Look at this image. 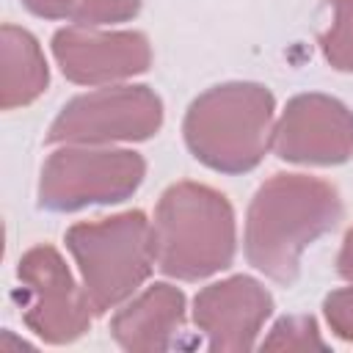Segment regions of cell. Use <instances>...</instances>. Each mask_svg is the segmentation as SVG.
I'll list each match as a JSON object with an SVG mask.
<instances>
[{"label":"cell","instance_id":"cell-10","mask_svg":"<svg viewBox=\"0 0 353 353\" xmlns=\"http://www.w3.org/2000/svg\"><path fill=\"white\" fill-rule=\"evenodd\" d=\"M270 312V292L251 276H229L207 284L193 298V323L204 331L210 350H251Z\"/></svg>","mask_w":353,"mask_h":353},{"label":"cell","instance_id":"cell-11","mask_svg":"<svg viewBox=\"0 0 353 353\" xmlns=\"http://www.w3.org/2000/svg\"><path fill=\"white\" fill-rule=\"evenodd\" d=\"M182 323H185L182 290L157 281L113 314L110 334L130 353H154L174 347Z\"/></svg>","mask_w":353,"mask_h":353},{"label":"cell","instance_id":"cell-4","mask_svg":"<svg viewBox=\"0 0 353 353\" xmlns=\"http://www.w3.org/2000/svg\"><path fill=\"white\" fill-rule=\"evenodd\" d=\"M94 314L124 303L154 268L152 223L141 210L74 223L63 234Z\"/></svg>","mask_w":353,"mask_h":353},{"label":"cell","instance_id":"cell-17","mask_svg":"<svg viewBox=\"0 0 353 353\" xmlns=\"http://www.w3.org/2000/svg\"><path fill=\"white\" fill-rule=\"evenodd\" d=\"M22 6L30 14L44 17V19H63V17H72L74 11L72 0H22Z\"/></svg>","mask_w":353,"mask_h":353},{"label":"cell","instance_id":"cell-16","mask_svg":"<svg viewBox=\"0 0 353 353\" xmlns=\"http://www.w3.org/2000/svg\"><path fill=\"white\" fill-rule=\"evenodd\" d=\"M323 314H325L328 328H331L339 339L353 342V281H350V287L334 290V292L323 301Z\"/></svg>","mask_w":353,"mask_h":353},{"label":"cell","instance_id":"cell-6","mask_svg":"<svg viewBox=\"0 0 353 353\" xmlns=\"http://www.w3.org/2000/svg\"><path fill=\"white\" fill-rule=\"evenodd\" d=\"M163 124V102L149 85H105L69 99L50 124V143L99 146L146 141Z\"/></svg>","mask_w":353,"mask_h":353},{"label":"cell","instance_id":"cell-1","mask_svg":"<svg viewBox=\"0 0 353 353\" xmlns=\"http://www.w3.org/2000/svg\"><path fill=\"white\" fill-rule=\"evenodd\" d=\"M342 218L334 185L306 174H273L245 212V259L279 284L298 279L301 254Z\"/></svg>","mask_w":353,"mask_h":353},{"label":"cell","instance_id":"cell-18","mask_svg":"<svg viewBox=\"0 0 353 353\" xmlns=\"http://www.w3.org/2000/svg\"><path fill=\"white\" fill-rule=\"evenodd\" d=\"M336 270L342 279L353 281V226L347 229L345 240H342V248H339V256H336Z\"/></svg>","mask_w":353,"mask_h":353},{"label":"cell","instance_id":"cell-15","mask_svg":"<svg viewBox=\"0 0 353 353\" xmlns=\"http://www.w3.org/2000/svg\"><path fill=\"white\" fill-rule=\"evenodd\" d=\"M143 0H80L72 11V22L83 28H102L127 22L141 11Z\"/></svg>","mask_w":353,"mask_h":353},{"label":"cell","instance_id":"cell-12","mask_svg":"<svg viewBox=\"0 0 353 353\" xmlns=\"http://www.w3.org/2000/svg\"><path fill=\"white\" fill-rule=\"evenodd\" d=\"M0 105L3 110L25 108L39 99L50 83L44 52L36 36L17 25L0 28Z\"/></svg>","mask_w":353,"mask_h":353},{"label":"cell","instance_id":"cell-9","mask_svg":"<svg viewBox=\"0 0 353 353\" xmlns=\"http://www.w3.org/2000/svg\"><path fill=\"white\" fill-rule=\"evenodd\" d=\"M52 55L63 77L77 85H113L143 74L152 63V47L141 30H97L83 25L55 30Z\"/></svg>","mask_w":353,"mask_h":353},{"label":"cell","instance_id":"cell-8","mask_svg":"<svg viewBox=\"0 0 353 353\" xmlns=\"http://www.w3.org/2000/svg\"><path fill=\"white\" fill-rule=\"evenodd\" d=\"M273 149L298 165H339L353 154V113L328 94H298L273 127Z\"/></svg>","mask_w":353,"mask_h":353},{"label":"cell","instance_id":"cell-19","mask_svg":"<svg viewBox=\"0 0 353 353\" xmlns=\"http://www.w3.org/2000/svg\"><path fill=\"white\" fill-rule=\"evenodd\" d=\"M77 3H80V0H72V6H77Z\"/></svg>","mask_w":353,"mask_h":353},{"label":"cell","instance_id":"cell-13","mask_svg":"<svg viewBox=\"0 0 353 353\" xmlns=\"http://www.w3.org/2000/svg\"><path fill=\"white\" fill-rule=\"evenodd\" d=\"M334 19L320 33V50L325 61L339 72H353V0H328Z\"/></svg>","mask_w":353,"mask_h":353},{"label":"cell","instance_id":"cell-2","mask_svg":"<svg viewBox=\"0 0 353 353\" xmlns=\"http://www.w3.org/2000/svg\"><path fill=\"white\" fill-rule=\"evenodd\" d=\"M152 237L160 273L179 281H199L232 265L237 245L234 210L210 185L174 182L157 201Z\"/></svg>","mask_w":353,"mask_h":353},{"label":"cell","instance_id":"cell-7","mask_svg":"<svg viewBox=\"0 0 353 353\" xmlns=\"http://www.w3.org/2000/svg\"><path fill=\"white\" fill-rule=\"evenodd\" d=\"M22 284V320L47 345H69L91 325V303L52 245H33L17 268Z\"/></svg>","mask_w":353,"mask_h":353},{"label":"cell","instance_id":"cell-14","mask_svg":"<svg viewBox=\"0 0 353 353\" xmlns=\"http://www.w3.org/2000/svg\"><path fill=\"white\" fill-rule=\"evenodd\" d=\"M309 347H325L320 339L314 317H281L270 336L262 342V350H309Z\"/></svg>","mask_w":353,"mask_h":353},{"label":"cell","instance_id":"cell-3","mask_svg":"<svg viewBox=\"0 0 353 353\" xmlns=\"http://www.w3.org/2000/svg\"><path fill=\"white\" fill-rule=\"evenodd\" d=\"M276 99L262 83H221L199 94L182 121L190 154L212 171L245 174L273 143Z\"/></svg>","mask_w":353,"mask_h":353},{"label":"cell","instance_id":"cell-5","mask_svg":"<svg viewBox=\"0 0 353 353\" xmlns=\"http://www.w3.org/2000/svg\"><path fill=\"white\" fill-rule=\"evenodd\" d=\"M143 176L146 160L138 152L66 143L41 168L39 207L74 212L91 204H119L141 188Z\"/></svg>","mask_w":353,"mask_h":353}]
</instances>
